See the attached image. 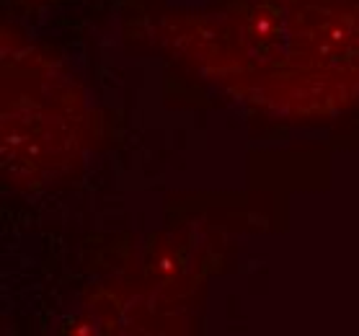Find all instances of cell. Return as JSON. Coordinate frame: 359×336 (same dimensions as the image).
Returning a JSON list of instances; mask_svg holds the SVG:
<instances>
[{"label": "cell", "instance_id": "6da1fadb", "mask_svg": "<svg viewBox=\"0 0 359 336\" xmlns=\"http://www.w3.org/2000/svg\"><path fill=\"white\" fill-rule=\"evenodd\" d=\"M153 39L259 114L331 119L359 104V0H222L163 13Z\"/></svg>", "mask_w": 359, "mask_h": 336}, {"label": "cell", "instance_id": "3957f363", "mask_svg": "<svg viewBox=\"0 0 359 336\" xmlns=\"http://www.w3.org/2000/svg\"><path fill=\"white\" fill-rule=\"evenodd\" d=\"M26 6H47V3H57V0H21Z\"/></svg>", "mask_w": 359, "mask_h": 336}, {"label": "cell", "instance_id": "7a4b0ae2", "mask_svg": "<svg viewBox=\"0 0 359 336\" xmlns=\"http://www.w3.org/2000/svg\"><path fill=\"white\" fill-rule=\"evenodd\" d=\"M93 142L88 90L55 52L3 24L0 168L13 191H44L70 179Z\"/></svg>", "mask_w": 359, "mask_h": 336}]
</instances>
